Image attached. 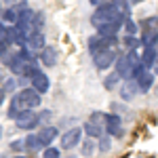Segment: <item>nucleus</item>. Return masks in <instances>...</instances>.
Listing matches in <instances>:
<instances>
[{
  "instance_id": "9b49d317",
  "label": "nucleus",
  "mask_w": 158,
  "mask_h": 158,
  "mask_svg": "<svg viewBox=\"0 0 158 158\" xmlns=\"http://www.w3.org/2000/svg\"><path fill=\"white\" fill-rule=\"evenodd\" d=\"M137 93H139V89H137L135 78H131V80H122V85H120V97H122V101H131V99H135V97H137Z\"/></svg>"
},
{
  "instance_id": "6ab92c4d",
  "label": "nucleus",
  "mask_w": 158,
  "mask_h": 158,
  "mask_svg": "<svg viewBox=\"0 0 158 158\" xmlns=\"http://www.w3.org/2000/svg\"><path fill=\"white\" fill-rule=\"evenodd\" d=\"M110 150H112V137H110V135H103L101 139H97V152L108 154Z\"/></svg>"
},
{
  "instance_id": "393cba45",
  "label": "nucleus",
  "mask_w": 158,
  "mask_h": 158,
  "mask_svg": "<svg viewBox=\"0 0 158 158\" xmlns=\"http://www.w3.org/2000/svg\"><path fill=\"white\" fill-rule=\"evenodd\" d=\"M11 150L13 152H25V143H23V139H15L11 143Z\"/></svg>"
},
{
  "instance_id": "aec40b11",
  "label": "nucleus",
  "mask_w": 158,
  "mask_h": 158,
  "mask_svg": "<svg viewBox=\"0 0 158 158\" xmlns=\"http://www.w3.org/2000/svg\"><path fill=\"white\" fill-rule=\"evenodd\" d=\"M120 27H122V25H106V27L97 30V34H99V36H103V38H116V34H118Z\"/></svg>"
},
{
  "instance_id": "7ed1b4c3",
  "label": "nucleus",
  "mask_w": 158,
  "mask_h": 158,
  "mask_svg": "<svg viewBox=\"0 0 158 158\" xmlns=\"http://www.w3.org/2000/svg\"><path fill=\"white\" fill-rule=\"evenodd\" d=\"M13 122H15V127H17L19 131H34L38 124H40V118H38V114L34 110H25V112H21Z\"/></svg>"
},
{
  "instance_id": "5701e85b",
  "label": "nucleus",
  "mask_w": 158,
  "mask_h": 158,
  "mask_svg": "<svg viewBox=\"0 0 158 158\" xmlns=\"http://www.w3.org/2000/svg\"><path fill=\"white\" fill-rule=\"evenodd\" d=\"M122 27H124V32H127V36H135V34H137V23H135V21L131 19V17L122 21Z\"/></svg>"
},
{
  "instance_id": "a211bd4d",
  "label": "nucleus",
  "mask_w": 158,
  "mask_h": 158,
  "mask_svg": "<svg viewBox=\"0 0 158 158\" xmlns=\"http://www.w3.org/2000/svg\"><path fill=\"white\" fill-rule=\"evenodd\" d=\"M120 80H122V78L116 72H110L108 76L103 78V86H106L108 91H112V89H116V86H118V82H120Z\"/></svg>"
},
{
  "instance_id": "f03ea898",
  "label": "nucleus",
  "mask_w": 158,
  "mask_h": 158,
  "mask_svg": "<svg viewBox=\"0 0 158 158\" xmlns=\"http://www.w3.org/2000/svg\"><path fill=\"white\" fill-rule=\"evenodd\" d=\"M82 131H85L86 137H91L95 141L101 139L106 135V114L103 112H91L89 120L82 124Z\"/></svg>"
},
{
  "instance_id": "423d86ee",
  "label": "nucleus",
  "mask_w": 158,
  "mask_h": 158,
  "mask_svg": "<svg viewBox=\"0 0 158 158\" xmlns=\"http://www.w3.org/2000/svg\"><path fill=\"white\" fill-rule=\"evenodd\" d=\"M106 135L110 137H122V118L114 112H108L106 114Z\"/></svg>"
},
{
  "instance_id": "b1692460",
  "label": "nucleus",
  "mask_w": 158,
  "mask_h": 158,
  "mask_svg": "<svg viewBox=\"0 0 158 158\" xmlns=\"http://www.w3.org/2000/svg\"><path fill=\"white\" fill-rule=\"evenodd\" d=\"M42 158H61V148L49 146L42 150Z\"/></svg>"
},
{
  "instance_id": "412c9836",
  "label": "nucleus",
  "mask_w": 158,
  "mask_h": 158,
  "mask_svg": "<svg viewBox=\"0 0 158 158\" xmlns=\"http://www.w3.org/2000/svg\"><path fill=\"white\" fill-rule=\"evenodd\" d=\"M122 44H124L129 51H137V47H141L139 38H135V36H124L122 38Z\"/></svg>"
},
{
  "instance_id": "7c9ffc66",
  "label": "nucleus",
  "mask_w": 158,
  "mask_h": 158,
  "mask_svg": "<svg viewBox=\"0 0 158 158\" xmlns=\"http://www.w3.org/2000/svg\"><path fill=\"white\" fill-rule=\"evenodd\" d=\"M13 158H30V154H17V156H13Z\"/></svg>"
},
{
  "instance_id": "39448f33",
  "label": "nucleus",
  "mask_w": 158,
  "mask_h": 158,
  "mask_svg": "<svg viewBox=\"0 0 158 158\" xmlns=\"http://www.w3.org/2000/svg\"><path fill=\"white\" fill-rule=\"evenodd\" d=\"M93 63H95L97 70H108V68H112V65L116 63V53H114V49L97 51V53L93 55Z\"/></svg>"
},
{
  "instance_id": "f704fd0d",
  "label": "nucleus",
  "mask_w": 158,
  "mask_h": 158,
  "mask_svg": "<svg viewBox=\"0 0 158 158\" xmlns=\"http://www.w3.org/2000/svg\"><path fill=\"white\" fill-rule=\"evenodd\" d=\"M0 25H2V23H0Z\"/></svg>"
},
{
  "instance_id": "dca6fc26",
  "label": "nucleus",
  "mask_w": 158,
  "mask_h": 158,
  "mask_svg": "<svg viewBox=\"0 0 158 158\" xmlns=\"http://www.w3.org/2000/svg\"><path fill=\"white\" fill-rule=\"evenodd\" d=\"M139 42L143 44V49H146V47H156L158 44V30H143Z\"/></svg>"
},
{
  "instance_id": "f8f14e48",
  "label": "nucleus",
  "mask_w": 158,
  "mask_h": 158,
  "mask_svg": "<svg viewBox=\"0 0 158 158\" xmlns=\"http://www.w3.org/2000/svg\"><path fill=\"white\" fill-rule=\"evenodd\" d=\"M30 85H32V89L34 91H38L40 95H44L47 91H49V86H51V80H49V76L44 72H38L32 80H30Z\"/></svg>"
},
{
  "instance_id": "4468645a",
  "label": "nucleus",
  "mask_w": 158,
  "mask_h": 158,
  "mask_svg": "<svg viewBox=\"0 0 158 158\" xmlns=\"http://www.w3.org/2000/svg\"><path fill=\"white\" fill-rule=\"evenodd\" d=\"M110 4L116 9V13L120 15L122 19H129L131 17V2L129 0H110Z\"/></svg>"
},
{
  "instance_id": "2eb2a0df",
  "label": "nucleus",
  "mask_w": 158,
  "mask_h": 158,
  "mask_svg": "<svg viewBox=\"0 0 158 158\" xmlns=\"http://www.w3.org/2000/svg\"><path fill=\"white\" fill-rule=\"evenodd\" d=\"M95 152H97V141H95V139L86 137V139H82V141H80V154H82L85 158L95 156Z\"/></svg>"
},
{
  "instance_id": "c85d7f7f",
  "label": "nucleus",
  "mask_w": 158,
  "mask_h": 158,
  "mask_svg": "<svg viewBox=\"0 0 158 158\" xmlns=\"http://www.w3.org/2000/svg\"><path fill=\"white\" fill-rule=\"evenodd\" d=\"M4 99H6V93H4V91H2V89H0V106H2V103H4Z\"/></svg>"
},
{
  "instance_id": "a878e982",
  "label": "nucleus",
  "mask_w": 158,
  "mask_h": 158,
  "mask_svg": "<svg viewBox=\"0 0 158 158\" xmlns=\"http://www.w3.org/2000/svg\"><path fill=\"white\" fill-rule=\"evenodd\" d=\"M51 114H53L51 110H42V112L38 114V118H40V124H42V122H49V120H51Z\"/></svg>"
},
{
  "instance_id": "72a5a7b5",
  "label": "nucleus",
  "mask_w": 158,
  "mask_h": 158,
  "mask_svg": "<svg viewBox=\"0 0 158 158\" xmlns=\"http://www.w3.org/2000/svg\"><path fill=\"white\" fill-rule=\"evenodd\" d=\"M0 131H2V129H0ZM0 135H2V133H0Z\"/></svg>"
},
{
  "instance_id": "0eeeda50",
  "label": "nucleus",
  "mask_w": 158,
  "mask_h": 158,
  "mask_svg": "<svg viewBox=\"0 0 158 158\" xmlns=\"http://www.w3.org/2000/svg\"><path fill=\"white\" fill-rule=\"evenodd\" d=\"M36 135H38V141H40L42 150H44V148L53 146V141H55L57 135H59V129L53 127V124H44V127H40V131H38Z\"/></svg>"
},
{
  "instance_id": "1a4fd4ad",
  "label": "nucleus",
  "mask_w": 158,
  "mask_h": 158,
  "mask_svg": "<svg viewBox=\"0 0 158 158\" xmlns=\"http://www.w3.org/2000/svg\"><path fill=\"white\" fill-rule=\"evenodd\" d=\"M135 82H137V89H139V93H148L152 85H154V72H150V70H141V72L135 76Z\"/></svg>"
},
{
  "instance_id": "20e7f679",
  "label": "nucleus",
  "mask_w": 158,
  "mask_h": 158,
  "mask_svg": "<svg viewBox=\"0 0 158 158\" xmlns=\"http://www.w3.org/2000/svg\"><path fill=\"white\" fill-rule=\"evenodd\" d=\"M82 127H72V129H68L65 133L61 135V150H74V148L80 146V141H82Z\"/></svg>"
},
{
  "instance_id": "bb28decb",
  "label": "nucleus",
  "mask_w": 158,
  "mask_h": 158,
  "mask_svg": "<svg viewBox=\"0 0 158 158\" xmlns=\"http://www.w3.org/2000/svg\"><path fill=\"white\" fill-rule=\"evenodd\" d=\"M9 9H13V6H19V4H23V0H2Z\"/></svg>"
},
{
  "instance_id": "f257e3e1",
  "label": "nucleus",
  "mask_w": 158,
  "mask_h": 158,
  "mask_svg": "<svg viewBox=\"0 0 158 158\" xmlns=\"http://www.w3.org/2000/svg\"><path fill=\"white\" fill-rule=\"evenodd\" d=\"M122 21L124 19L116 13V9L110 2L103 4V6H97L95 13L91 15V23H93V27H97V30L106 27V25H122Z\"/></svg>"
},
{
  "instance_id": "c756f323",
  "label": "nucleus",
  "mask_w": 158,
  "mask_h": 158,
  "mask_svg": "<svg viewBox=\"0 0 158 158\" xmlns=\"http://www.w3.org/2000/svg\"><path fill=\"white\" fill-rule=\"evenodd\" d=\"M152 70H154V76H156V74H158V59H156V63H154V68H152Z\"/></svg>"
},
{
  "instance_id": "4be33fe9",
  "label": "nucleus",
  "mask_w": 158,
  "mask_h": 158,
  "mask_svg": "<svg viewBox=\"0 0 158 158\" xmlns=\"http://www.w3.org/2000/svg\"><path fill=\"white\" fill-rule=\"evenodd\" d=\"M17 15H19L17 9H4V11H2V19L9 21L11 25H15V23H17Z\"/></svg>"
},
{
  "instance_id": "473e14b6",
  "label": "nucleus",
  "mask_w": 158,
  "mask_h": 158,
  "mask_svg": "<svg viewBox=\"0 0 158 158\" xmlns=\"http://www.w3.org/2000/svg\"><path fill=\"white\" fill-rule=\"evenodd\" d=\"M61 158H76L74 154H68V156H61Z\"/></svg>"
},
{
  "instance_id": "ddd939ff",
  "label": "nucleus",
  "mask_w": 158,
  "mask_h": 158,
  "mask_svg": "<svg viewBox=\"0 0 158 158\" xmlns=\"http://www.w3.org/2000/svg\"><path fill=\"white\" fill-rule=\"evenodd\" d=\"M158 59V49L156 47H146L143 53H141V65L146 68V70H152L154 68V63Z\"/></svg>"
},
{
  "instance_id": "2f4dec72",
  "label": "nucleus",
  "mask_w": 158,
  "mask_h": 158,
  "mask_svg": "<svg viewBox=\"0 0 158 158\" xmlns=\"http://www.w3.org/2000/svg\"><path fill=\"white\" fill-rule=\"evenodd\" d=\"M131 4H139V2H143V0H129Z\"/></svg>"
},
{
  "instance_id": "cd10ccee",
  "label": "nucleus",
  "mask_w": 158,
  "mask_h": 158,
  "mask_svg": "<svg viewBox=\"0 0 158 158\" xmlns=\"http://www.w3.org/2000/svg\"><path fill=\"white\" fill-rule=\"evenodd\" d=\"M89 2H91L93 6H103V4H108L110 0H89Z\"/></svg>"
},
{
  "instance_id": "f3484780",
  "label": "nucleus",
  "mask_w": 158,
  "mask_h": 158,
  "mask_svg": "<svg viewBox=\"0 0 158 158\" xmlns=\"http://www.w3.org/2000/svg\"><path fill=\"white\" fill-rule=\"evenodd\" d=\"M23 143H25V152L27 154H36L40 152V141H38V135L36 133H30L27 137H23Z\"/></svg>"
},
{
  "instance_id": "9d476101",
  "label": "nucleus",
  "mask_w": 158,
  "mask_h": 158,
  "mask_svg": "<svg viewBox=\"0 0 158 158\" xmlns=\"http://www.w3.org/2000/svg\"><path fill=\"white\" fill-rule=\"evenodd\" d=\"M57 59H59V55H57V49H55V47L47 44L44 49L40 51V63H42L44 68H55V65H57Z\"/></svg>"
},
{
  "instance_id": "6e6552de",
  "label": "nucleus",
  "mask_w": 158,
  "mask_h": 158,
  "mask_svg": "<svg viewBox=\"0 0 158 158\" xmlns=\"http://www.w3.org/2000/svg\"><path fill=\"white\" fill-rule=\"evenodd\" d=\"M47 47V40H44V34L42 32H32L27 40H25V49L30 53H40V51Z\"/></svg>"
}]
</instances>
